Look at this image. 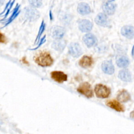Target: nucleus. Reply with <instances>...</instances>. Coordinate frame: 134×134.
<instances>
[{"instance_id": "1", "label": "nucleus", "mask_w": 134, "mask_h": 134, "mask_svg": "<svg viewBox=\"0 0 134 134\" xmlns=\"http://www.w3.org/2000/svg\"><path fill=\"white\" fill-rule=\"evenodd\" d=\"M35 62L41 66H48L53 64V60L50 53L46 51L41 52L34 58Z\"/></svg>"}, {"instance_id": "2", "label": "nucleus", "mask_w": 134, "mask_h": 134, "mask_svg": "<svg viewBox=\"0 0 134 134\" xmlns=\"http://www.w3.org/2000/svg\"><path fill=\"white\" fill-rule=\"evenodd\" d=\"M94 92L98 98H106L110 94V89L107 86L102 84H97L95 85Z\"/></svg>"}, {"instance_id": "3", "label": "nucleus", "mask_w": 134, "mask_h": 134, "mask_svg": "<svg viewBox=\"0 0 134 134\" xmlns=\"http://www.w3.org/2000/svg\"><path fill=\"white\" fill-rule=\"evenodd\" d=\"M77 91L87 98H91L94 95L92 86L91 84L87 82L81 83L77 88Z\"/></svg>"}, {"instance_id": "4", "label": "nucleus", "mask_w": 134, "mask_h": 134, "mask_svg": "<svg viewBox=\"0 0 134 134\" xmlns=\"http://www.w3.org/2000/svg\"><path fill=\"white\" fill-rule=\"evenodd\" d=\"M65 29L59 26H54L50 29L51 37L57 40H60L63 38L65 34Z\"/></svg>"}, {"instance_id": "5", "label": "nucleus", "mask_w": 134, "mask_h": 134, "mask_svg": "<svg viewBox=\"0 0 134 134\" xmlns=\"http://www.w3.org/2000/svg\"><path fill=\"white\" fill-rule=\"evenodd\" d=\"M24 10L25 17L29 21H35L38 19L40 16L39 12L34 8L26 7Z\"/></svg>"}, {"instance_id": "6", "label": "nucleus", "mask_w": 134, "mask_h": 134, "mask_svg": "<svg viewBox=\"0 0 134 134\" xmlns=\"http://www.w3.org/2000/svg\"><path fill=\"white\" fill-rule=\"evenodd\" d=\"M69 53L72 57L77 58L82 54V50L78 43L72 42L69 46Z\"/></svg>"}, {"instance_id": "7", "label": "nucleus", "mask_w": 134, "mask_h": 134, "mask_svg": "<svg viewBox=\"0 0 134 134\" xmlns=\"http://www.w3.org/2000/svg\"><path fill=\"white\" fill-rule=\"evenodd\" d=\"M106 105L109 107L115 110L118 112H124L125 107L120 102L115 99H109L106 102Z\"/></svg>"}, {"instance_id": "8", "label": "nucleus", "mask_w": 134, "mask_h": 134, "mask_svg": "<svg viewBox=\"0 0 134 134\" xmlns=\"http://www.w3.org/2000/svg\"><path fill=\"white\" fill-rule=\"evenodd\" d=\"M51 78L55 82L62 83L64 81H66L68 79V76L66 74L62 71H54L51 73Z\"/></svg>"}, {"instance_id": "9", "label": "nucleus", "mask_w": 134, "mask_h": 134, "mask_svg": "<svg viewBox=\"0 0 134 134\" xmlns=\"http://www.w3.org/2000/svg\"><path fill=\"white\" fill-rule=\"evenodd\" d=\"M78 26L79 29L82 32H88L92 30L93 24L88 20L82 19L78 21Z\"/></svg>"}, {"instance_id": "10", "label": "nucleus", "mask_w": 134, "mask_h": 134, "mask_svg": "<svg viewBox=\"0 0 134 134\" xmlns=\"http://www.w3.org/2000/svg\"><path fill=\"white\" fill-rule=\"evenodd\" d=\"M102 69L105 73L109 75L113 74L115 71L114 65L110 60L104 61L102 64Z\"/></svg>"}, {"instance_id": "11", "label": "nucleus", "mask_w": 134, "mask_h": 134, "mask_svg": "<svg viewBox=\"0 0 134 134\" xmlns=\"http://www.w3.org/2000/svg\"><path fill=\"white\" fill-rule=\"evenodd\" d=\"M83 40L85 44L89 48L95 46L97 41L96 37L92 34L85 35L83 37Z\"/></svg>"}, {"instance_id": "12", "label": "nucleus", "mask_w": 134, "mask_h": 134, "mask_svg": "<svg viewBox=\"0 0 134 134\" xmlns=\"http://www.w3.org/2000/svg\"><path fill=\"white\" fill-rule=\"evenodd\" d=\"M121 34L126 38L131 39L134 37V28L131 26H124L121 29Z\"/></svg>"}, {"instance_id": "13", "label": "nucleus", "mask_w": 134, "mask_h": 134, "mask_svg": "<svg viewBox=\"0 0 134 134\" xmlns=\"http://www.w3.org/2000/svg\"><path fill=\"white\" fill-rule=\"evenodd\" d=\"M95 21L96 24L103 26V27H108V20L107 16L103 13H99L95 19Z\"/></svg>"}, {"instance_id": "14", "label": "nucleus", "mask_w": 134, "mask_h": 134, "mask_svg": "<svg viewBox=\"0 0 134 134\" xmlns=\"http://www.w3.org/2000/svg\"><path fill=\"white\" fill-rule=\"evenodd\" d=\"M94 63V60L91 57L84 55L79 61V65L83 68H88L91 67Z\"/></svg>"}, {"instance_id": "15", "label": "nucleus", "mask_w": 134, "mask_h": 134, "mask_svg": "<svg viewBox=\"0 0 134 134\" xmlns=\"http://www.w3.org/2000/svg\"><path fill=\"white\" fill-rule=\"evenodd\" d=\"M103 9L106 14L111 15L115 13V5L114 3H112V2L107 1L104 4Z\"/></svg>"}, {"instance_id": "16", "label": "nucleus", "mask_w": 134, "mask_h": 134, "mask_svg": "<svg viewBox=\"0 0 134 134\" xmlns=\"http://www.w3.org/2000/svg\"><path fill=\"white\" fill-rule=\"evenodd\" d=\"M117 98L119 102L126 103L130 100L131 96L130 94L126 90H122L117 94Z\"/></svg>"}, {"instance_id": "17", "label": "nucleus", "mask_w": 134, "mask_h": 134, "mask_svg": "<svg viewBox=\"0 0 134 134\" xmlns=\"http://www.w3.org/2000/svg\"><path fill=\"white\" fill-rule=\"evenodd\" d=\"M77 10L78 13L82 15L88 14L91 12L90 6L85 3H80L78 5Z\"/></svg>"}, {"instance_id": "18", "label": "nucleus", "mask_w": 134, "mask_h": 134, "mask_svg": "<svg viewBox=\"0 0 134 134\" xmlns=\"http://www.w3.org/2000/svg\"><path fill=\"white\" fill-rule=\"evenodd\" d=\"M116 63L119 68H126L129 64V61L127 57L124 55L119 56L117 58Z\"/></svg>"}, {"instance_id": "19", "label": "nucleus", "mask_w": 134, "mask_h": 134, "mask_svg": "<svg viewBox=\"0 0 134 134\" xmlns=\"http://www.w3.org/2000/svg\"><path fill=\"white\" fill-rule=\"evenodd\" d=\"M119 78L125 82H130L131 81V75L127 70H122L119 71L118 74Z\"/></svg>"}, {"instance_id": "20", "label": "nucleus", "mask_w": 134, "mask_h": 134, "mask_svg": "<svg viewBox=\"0 0 134 134\" xmlns=\"http://www.w3.org/2000/svg\"><path fill=\"white\" fill-rule=\"evenodd\" d=\"M66 46V42L63 40H57L52 44V47L57 51H62Z\"/></svg>"}, {"instance_id": "21", "label": "nucleus", "mask_w": 134, "mask_h": 134, "mask_svg": "<svg viewBox=\"0 0 134 134\" xmlns=\"http://www.w3.org/2000/svg\"><path fill=\"white\" fill-rule=\"evenodd\" d=\"M19 7H20V5H18V4L16 5V6L15 7V8L14 9L13 11V13L11 15L10 17L8 18V19L7 20V21L5 23V26H7V25H8L9 23H10L19 14Z\"/></svg>"}, {"instance_id": "22", "label": "nucleus", "mask_w": 134, "mask_h": 134, "mask_svg": "<svg viewBox=\"0 0 134 134\" xmlns=\"http://www.w3.org/2000/svg\"><path fill=\"white\" fill-rule=\"evenodd\" d=\"M45 28H46V24H44L43 20L41 22V25L40 26V28H39V31H38V35L37 36V37H36V40H35V42H36L37 41L38 42H39V40L40 39V38L41 37V36L42 35V33L43 32V31H44L45 30Z\"/></svg>"}, {"instance_id": "23", "label": "nucleus", "mask_w": 134, "mask_h": 134, "mask_svg": "<svg viewBox=\"0 0 134 134\" xmlns=\"http://www.w3.org/2000/svg\"><path fill=\"white\" fill-rule=\"evenodd\" d=\"M30 4L34 7H39L42 5V0H28Z\"/></svg>"}, {"instance_id": "24", "label": "nucleus", "mask_w": 134, "mask_h": 134, "mask_svg": "<svg viewBox=\"0 0 134 134\" xmlns=\"http://www.w3.org/2000/svg\"><path fill=\"white\" fill-rule=\"evenodd\" d=\"M45 41H46V36H44L40 40V41H39L38 45L36 47H35V48H34V49H31L30 50H35L37 49H38V48H39Z\"/></svg>"}, {"instance_id": "25", "label": "nucleus", "mask_w": 134, "mask_h": 134, "mask_svg": "<svg viewBox=\"0 0 134 134\" xmlns=\"http://www.w3.org/2000/svg\"><path fill=\"white\" fill-rule=\"evenodd\" d=\"M15 1V0H13V1L11 2V3H10V5H9V7H8V8H7V10H6V13H5V16H4L3 19H5V18L7 17V16H8V15L9 14V12H10V11L12 8V7H13Z\"/></svg>"}, {"instance_id": "26", "label": "nucleus", "mask_w": 134, "mask_h": 134, "mask_svg": "<svg viewBox=\"0 0 134 134\" xmlns=\"http://www.w3.org/2000/svg\"><path fill=\"white\" fill-rule=\"evenodd\" d=\"M7 39L4 35L0 32V43H6Z\"/></svg>"}, {"instance_id": "27", "label": "nucleus", "mask_w": 134, "mask_h": 134, "mask_svg": "<svg viewBox=\"0 0 134 134\" xmlns=\"http://www.w3.org/2000/svg\"><path fill=\"white\" fill-rule=\"evenodd\" d=\"M21 61L23 63L25 64H29V62L28 61L26 60V58L25 57H23L21 59Z\"/></svg>"}, {"instance_id": "28", "label": "nucleus", "mask_w": 134, "mask_h": 134, "mask_svg": "<svg viewBox=\"0 0 134 134\" xmlns=\"http://www.w3.org/2000/svg\"><path fill=\"white\" fill-rule=\"evenodd\" d=\"M130 117L131 119H134V110L132 111L130 114Z\"/></svg>"}, {"instance_id": "29", "label": "nucleus", "mask_w": 134, "mask_h": 134, "mask_svg": "<svg viewBox=\"0 0 134 134\" xmlns=\"http://www.w3.org/2000/svg\"><path fill=\"white\" fill-rule=\"evenodd\" d=\"M49 17H50V19L51 20H52L53 19V15L51 12V10H50L49 12Z\"/></svg>"}, {"instance_id": "30", "label": "nucleus", "mask_w": 134, "mask_h": 134, "mask_svg": "<svg viewBox=\"0 0 134 134\" xmlns=\"http://www.w3.org/2000/svg\"><path fill=\"white\" fill-rule=\"evenodd\" d=\"M133 53H134V45L133 46V47L132 48V50H131V55H132V56L133 55Z\"/></svg>"}, {"instance_id": "31", "label": "nucleus", "mask_w": 134, "mask_h": 134, "mask_svg": "<svg viewBox=\"0 0 134 134\" xmlns=\"http://www.w3.org/2000/svg\"><path fill=\"white\" fill-rule=\"evenodd\" d=\"M5 2V0H0V6L2 5Z\"/></svg>"}, {"instance_id": "32", "label": "nucleus", "mask_w": 134, "mask_h": 134, "mask_svg": "<svg viewBox=\"0 0 134 134\" xmlns=\"http://www.w3.org/2000/svg\"><path fill=\"white\" fill-rule=\"evenodd\" d=\"M115 1V0H111V1H109L110 2H113V1Z\"/></svg>"}, {"instance_id": "33", "label": "nucleus", "mask_w": 134, "mask_h": 134, "mask_svg": "<svg viewBox=\"0 0 134 134\" xmlns=\"http://www.w3.org/2000/svg\"><path fill=\"white\" fill-rule=\"evenodd\" d=\"M132 57H133V58H134V53H133V55H132Z\"/></svg>"}]
</instances>
